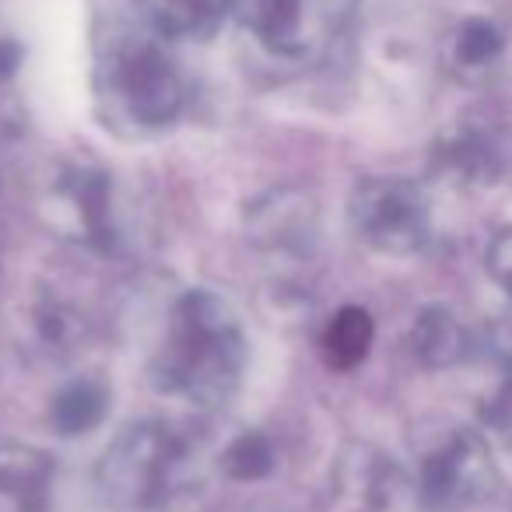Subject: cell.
Returning <instances> with one entry per match:
<instances>
[{
    "mask_svg": "<svg viewBox=\"0 0 512 512\" xmlns=\"http://www.w3.org/2000/svg\"><path fill=\"white\" fill-rule=\"evenodd\" d=\"M169 39L151 0H88L92 88L113 123L162 130L179 120L186 85Z\"/></svg>",
    "mask_w": 512,
    "mask_h": 512,
    "instance_id": "1",
    "label": "cell"
},
{
    "mask_svg": "<svg viewBox=\"0 0 512 512\" xmlns=\"http://www.w3.org/2000/svg\"><path fill=\"white\" fill-rule=\"evenodd\" d=\"M246 369V337L232 306L214 292H186L172 306L165 344L155 355V383L200 407L228 404Z\"/></svg>",
    "mask_w": 512,
    "mask_h": 512,
    "instance_id": "2",
    "label": "cell"
},
{
    "mask_svg": "<svg viewBox=\"0 0 512 512\" xmlns=\"http://www.w3.org/2000/svg\"><path fill=\"white\" fill-rule=\"evenodd\" d=\"M190 442L169 425L141 421L109 442L99 460V488L116 509L148 512L162 509L186 481Z\"/></svg>",
    "mask_w": 512,
    "mask_h": 512,
    "instance_id": "3",
    "label": "cell"
},
{
    "mask_svg": "<svg viewBox=\"0 0 512 512\" xmlns=\"http://www.w3.org/2000/svg\"><path fill=\"white\" fill-rule=\"evenodd\" d=\"M355 8L358 0H235V18L271 57L306 60L341 36Z\"/></svg>",
    "mask_w": 512,
    "mask_h": 512,
    "instance_id": "4",
    "label": "cell"
},
{
    "mask_svg": "<svg viewBox=\"0 0 512 512\" xmlns=\"http://www.w3.org/2000/svg\"><path fill=\"white\" fill-rule=\"evenodd\" d=\"M498 470L488 442L460 425H442L418 449V491L428 509H463L495 491Z\"/></svg>",
    "mask_w": 512,
    "mask_h": 512,
    "instance_id": "5",
    "label": "cell"
},
{
    "mask_svg": "<svg viewBox=\"0 0 512 512\" xmlns=\"http://www.w3.org/2000/svg\"><path fill=\"white\" fill-rule=\"evenodd\" d=\"M351 225L358 239L386 256H411L428 242L432 211L418 183L400 176L362 179L351 193Z\"/></svg>",
    "mask_w": 512,
    "mask_h": 512,
    "instance_id": "6",
    "label": "cell"
},
{
    "mask_svg": "<svg viewBox=\"0 0 512 512\" xmlns=\"http://www.w3.org/2000/svg\"><path fill=\"white\" fill-rule=\"evenodd\" d=\"M246 239L264 253L306 256L320 239V204L302 186H281L246 207Z\"/></svg>",
    "mask_w": 512,
    "mask_h": 512,
    "instance_id": "7",
    "label": "cell"
},
{
    "mask_svg": "<svg viewBox=\"0 0 512 512\" xmlns=\"http://www.w3.org/2000/svg\"><path fill=\"white\" fill-rule=\"evenodd\" d=\"M53 211L67 218V232L88 246L106 249L113 242V183L92 165H71L53 183Z\"/></svg>",
    "mask_w": 512,
    "mask_h": 512,
    "instance_id": "8",
    "label": "cell"
},
{
    "mask_svg": "<svg viewBox=\"0 0 512 512\" xmlns=\"http://www.w3.org/2000/svg\"><path fill=\"white\" fill-rule=\"evenodd\" d=\"M337 498L348 512H386L404 491V474L383 449L369 442H351L337 460Z\"/></svg>",
    "mask_w": 512,
    "mask_h": 512,
    "instance_id": "9",
    "label": "cell"
},
{
    "mask_svg": "<svg viewBox=\"0 0 512 512\" xmlns=\"http://www.w3.org/2000/svg\"><path fill=\"white\" fill-rule=\"evenodd\" d=\"M53 460L25 442H0V512H46L53 502Z\"/></svg>",
    "mask_w": 512,
    "mask_h": 512,
    "instance_id": "10",
    "label": "cell"
},
{
    "mask_svg": "<svg viewBox=\"0 0 512 512\" xmlns=\"http://www.w3.org/2000/svg\"><path fill=\"white\" fill-rule=\"evenodd\" d=\"M470 334L453 309L446 306H425L414 316L411 327V351L425 369H456L470 358Z\"/></svg>",
    "mask_w": 512,
    "mask_h": 512,
    "instance_id": "11",
    "label": "cell"
},
{
    "mask_svg": "<svg viewBox=\"0 0 512 512\" xmlns=\"http://www.w3.org/2000/svg\"><path fill=\"white\" fill-rule=\"evenodd\" d=\"M442 162L467 183H498L509 165L505 144L484 127H460L442 144Z\"/></svg>",
    "mask_w": 512,
    "mask_h": 512,
    "instance_id": "12",
    "label": "cell"
},
{
    "mask_svg": "<svg viewBox=\"0 0 512 512\" xmlns=\"http://www.w3.org/2000/svg\"><path fill=\"white\" fill-rule=\"evenodd\" d=\"M109 407V393L95 379H78V383H67L64 390L53 397L50 404V425L57 428L64 439L74 435H85L92 428L102 425Z\"/></svg>",
    "mask_w": 512,
    "mask_h": 512,
    "instance_id": "13",
    "label": "cell"
},
{
    "mask_svg": "<svg viewBox=\"0 0 512 512\" xmlns=\"http://www.w3.org/2000/svg\"><path fill=\"white\" fill-rule=\"evenodd\" d=\"M376 337V323L362 306H344L341 313L330 320L327 334H323V355L334 369L348 372L365 362Z\"/></svg>",
    "mask_w": 512,
    "mask_h": 512,
    "instance_id": "14",
    "label": "cell"
},
{
    "mask_svg": "<svg viewBox=\"0 0 512 512\" xmlns=\"http://www.w3.org/2000/svg\"><path fill=\"white\" fill-rule=\"evenodd\" d=\"M158 18L172 36L211 39L228 15H235V0H151Z\"/></svg>",
    "mask_w": 512,
    "mask_h": 512,
    "instance_id": "15",
    "label": "cell"
},
{
    "mask_svg": "<svg viewBox=\"0 0 512 512\" xmlns=\"http://www.w3.org/2000/svg\"><path fill=\"white\" fill-rule=\"evenodd\" d=\"M274 463H278V453L264 432H242L221 453V474L232 481H264Z\"/></svg>",
    "mask_w": 512,
    "mask_h": 512,
    "instance_id": "16",
    "label": "cell"
},
{
    "mask_svg": "<svg viewBox=\"0 0 512 512\" xmlns=\"http://www.w3.org/2000/svg\"><path fill=\"white\" fill-rule=\"evenodd\" d=\"M502 53V32L484 18H467L453 36V64L460 71H481Z\"/></svg>",
    "mask_w": 512,
    "mask_h": 512,
    "instance_id": "17",
    "label": "cell"
},
{
    "mask_svg": "<svg viewBox=\"0 0 512 512\" xmlns=\"http://www.w3.org/2000/svg\"><path fill=\"white\" fill-rule=\"evenodd\" d=\"M484 260H488V274L495 278V285L512 299V228H502V232L491 239Z\"/></svg>",
    "mask_w": 512,
    "mask_h": 512,
    "instance_id": "18",
    "label": "cell"
},
{
    "mask_svg": "<svg viewBox=\"0 0 512 512\" xmlns=\"http://www.w3.org/2000/svg\"><path fill=\"white\" fill-rule=\"evenodd\" d=\"M39 330H43V341L50 348H67L78 334V316L67 313L64 306H46L39 313Z\"/></svg>",
    "mask_w": 512,
    "mask_h": 512,
    "instance_id": "19",
    "label": "cell"
},
{
    "mask_svg": "<svg viewBox=\"0 0 512 512\" xmlns=\"http://www.w3.org/2000/svg\"><path fill=\"white\" fill-rule=\"evenodd\" d=\"M18 64H22V46L15 39L0 36V81H8L18 71Z\"/></svg>",
    "mask_w": 512,
    "mask_h": 512,
    "instance_id": "20",
    "label": "cell"
}]
</instances>
